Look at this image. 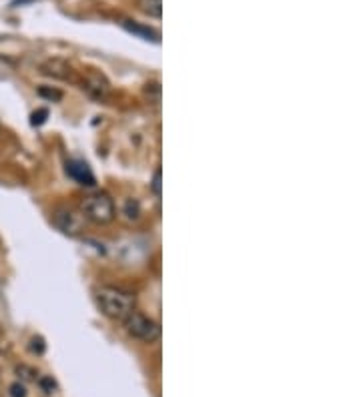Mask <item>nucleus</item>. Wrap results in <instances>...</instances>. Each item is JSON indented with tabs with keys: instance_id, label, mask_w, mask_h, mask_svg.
<instances>
[{
	"instance_id": "4",
	"label": "nucleus",
	"mask_w": 361,
	"mask_h": 397,
	"mask_svg": "<svg viewBox=\"0 0 361 397\" xmlns=\"http://www.w3.org/2000/svg\"><path fill=\"white\" fill-rule=\"evenodd\" d=\"M57 229H61L68 237H77L85 231V215L75 209H59L52 215Z\"/></svg>"
},
{
	"instance_id": "6",
	"label": "nucleus",
	"mask_w": 361,
	"mask_h": 397,
	"mask_svg": "<svg viewBox=\"0 0 361 397\" xmlns=\"http://www.w3.org/2000/svg\"><path fill=\"white\" fill-rule=\"evenodd\" d=\"M83 88H85L90 97L101 99V101L106 99V95H108V83H106L101 75H97V72H88V75H86L85 81H83Z\"/></svg>"
},
{
	"instance_id": "13",
	"label": "nucleus",
	"mask_w": 361,
	"mask_h": 397,
	"mask_svg": "<svg viewBox=\"0 0 361 397\" xmlns=\"http://www.w3.org/2000/svg\"><path fill=\"white\" fill-rule=\"evenodd\" d=\"M46 117H48V110L46 108H39L35 115H32V119H30V123L35 126H41L46 121Z\"/></svg>"
},
{
	"instance_id": "15",
	"label": "nucleus",
	"mask_w": 361,
	"mask_h": 397,
	"mask_svg": "<svg viewBox=\"0 0 361 397\" xmlns=\"http://www.w3.org/2000/svg\"><path fill=\"white\" fill-rule=\"evenodd\" d=\"M150 187H153V193H155L157 197H161V171H159V168H157L155 175H153V185H150Z\"/></svg>"
},
{
	"instance_id": "2",
	"label": "nucleus",
	"mask_w": 361,
	"mask_h": 397,
	"mask_svg": "<svg viewBox=\"0 0 361 397\" xmlns=\"http://www.w3.org/2000/svg\"><path fill=\"white\" fill-rule=\"evenodd\" d=\"M83 215L95 225H106L115 219V203L106 193H92L83 201Z\"/></svg>"
},
{
	"instance_id": "8",
	"label": "nucleus",
	"mask_w": 361,
	"mask_h": 397,
	"mask_svg": "<svg viewBox=\"0 0 361 397\" xmlns=\"http://www.w3.org/2000/svg\"><path fill=\"white\" fill-rule=\"evenodd\" d=\"M137 6L150 19H161L163 14V0H137Z\"/></svg>"
},
{
	"instance_id": "16",
	"label": "nucleus",
	"mask_w": 361,
	"mask_h": 397,
	"mask_svg": "<svg viewBox=\"0 0 361 397\" xmlns=\"http://www.w3.org/2000/svg\"><path fill=\"white\" fill-rule=\"evenodd\" d=\"M10 397H26V389L22 383H12L10 385Z\"/></svg>"
},
{
	"instance_id": "3",
	"label": "nucleus",
	"mask_w": 361,
	"mask_h": 397,
	"mask_svg": "<svg viewBox=\"0 0 361 397\" xmlns=\"http://www.w3.org/2000/svg\"><path fill=\"white\" fill-rule=\"evenodd\" d=\"M125 327H127V333L135 339H141L145 343H153L161 337V327L157 321L149 319L147 315L137 313V311H130L125 317Z\"/></svg>"
},
{
	"instance_id": "10",
	"label": "nucleus",
	"mask_w": 361,
	"mask_h": 397,
	"mask_svg": "<svg viewBox=\"0 0 361 397\" xmlns=\"http://www.w3.org/2000/svg\"><path fill=\"white\" fill-rule=\"evenodd\" d=\"M125 26H127V30L139 35V37H143V39H147V41H159V35L153 32L150 28H143V26H137V24H130V22H125Z\"/></svg>"
},
{
	"instance_id": "5",
	"label": "nucleus",
	"mask_w": 361,
	"mask_h": 397,
	"mask_svg": "<svg viewBox=\"0 0 361 397\" xmlns=\"http://www.w3.org/2000/svg\"><path fill=\"white\" fill-rule=\"evenodd\" d=\"M66 173L81 185H86V187H92L95 185V175L92 171L88 168L86 163L83 161H68L66 163Z\"/></svg>"
},
{
	"instance_id": "14",
	"label": "nucleus",
	"mask_w": 361,
	"mask_h": 397,
	"mask_svg": "<svg viewBox=\"0 0 361 397\" xmlns=\"http://www.w3.org/2000/svg\"><path fill=\"white\" fill-rule=\"evenodd\" d=\"M17 374H19V377H22L24 381H32L35 379V369H30V367H26V365H19L17 367Z\"/></svg>"
},
{
	"instance_id": "9",
	"label": "nucleus",
	"mask_w": 361,
	"mask_h": 397,
	"mask_svg": "<svg viewBox=\"0 0 361 397\" xmlns=\"http://www.w3.org/2000/svg\"><path fill=\"white\" fill-rule=\"evenodd\" d=\"M123 215L127 217L128 221H137L141 217V205L137 199H127L123 205Z\"/></svg>"
},
{
	"instance_id": "7",
	"label": "nucleus",
	"mask_w": 361,
	"mask_h": 397,
	"mask_svg": "<svg viewBox=\"0 0 361 397\" xmlns=\"http://www.w3.org/2000/svg\"><path fill=\"white\" fill-rule=\"evenodd\" d=\"M44 72L50 75V77H57V79H63V81H75V72L72 68L63 61H50L43 66Z\"/></svg>"
},
{
	"instance_id": "12",
	"label": "nucleus",
	"mask_w": 361,
	"mask_h": 397,
	"mask_svg": "<svg viewBox=\"0 0 361 397\" xmlns=\"http://www.w3.org/2000/svg\"><path fill=\"white\" fill-rule=\"evenodd\" d=\"M39 385H41V389H43L44 394H55V389H57V383L52 381V377H41L39 379Z\"/></svg>"
},
{
	"instance_id": "1",
	"label": "nucleus",
	"mask_w": 361,
	"mask_h": 397,
	"mask_svg": "<svg viewBox=\"0 0 361 397\" xmlns=\"http://www.w3.org/2000/svg\"><path fill=\"white\" fill-rule=\"evenodd\" d=\"M97 303L108 319L125 321V317L135 307V297L119 287H101L97 291Z\"/></svg>"
},
{
	"instance_id": "17",
	"label": "nucleus",
	"mask_w": 361,
	"mask_h": 397,
	"mask_svg": "<svg viewBox=\"0 0 361 397\" xmlns=\"http://www.w3.org/2000/svg\"><path fill=\"white\" fill-rule=\"evenodd\" d=\"M30 349H32L35 354H39V356H43V354H44V343H43V339H41V337H35V339H32V345H30Z\"/></svg>"
},
{
	"instance_id": "11",
	"label": "nucleus",
	"mask_w": 361,
	"mask_h": 397,
	"mask_svg": "<svg viewBox=\"0 0 361 397\" xmlns=\"http://www.w3.org/2000/svg\"><path fill=\"white\" fill-rule=\"evenodd\" d=\"M39 95L44 97V99H48V101H61L63 99V93L61 90H57V88H48V86H41L39 88Z\"/></svg>"
}]
</instances>
